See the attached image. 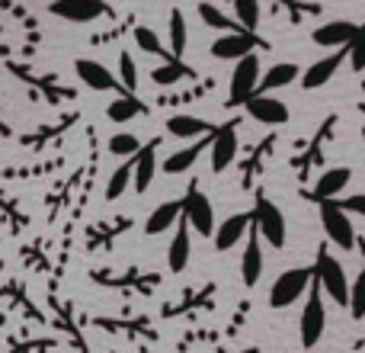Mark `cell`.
Listing matches in <instances>:
<instances>
[{
    "label": "cell",
    "instance_id": "obj_1",
    "mask_svg": "<svg viewBox=\"0 0 365 353\" xmlns=\"http://www.w3.org/2000/svg\"><path fill=\"white\" fill-rule=\"evenodd\" d=\"M314 283V267H292V270L279 273L276 283L269 286V305L272 309H289L295 305Z\"/></svg>",
    "mask_w": 365,
    "mask_h": 353
},
{
    "label": "cell",
    "instance_id": "obj_2",
    "mask_svg": "<svg viewBox=\"0 0 365 353\" xmlns=\"http://www.w3.org/2000/svg\"><path fill=\"white\" fill-rule=\"evenodd\" d=\"M314 279L321 283V289L327 292L336 305H349V286L353 283L346 279L343 264L327 251V247H321V254H317V260H314Z\"/></svg>",
    "mask_w": 365,
    "mask_h": 353
},
{
    "label": "cell",
    "instance_id": "obj_3",
    "mask_svg": "<svg viewBox=\"0 0 365 353\" xmlns=\"http://www.w3.org/2000/svg\"><path fill=\"white\" fill-rule=\"evenodd\" d=\"M253 228L263 234V241L276 251L285 247V238H289V225H285L282 209L276 206L272 199H266L263 193L257 196V206H253Z\"/></svg>",
    "mask_w": 365,
    "mask_h": 353
},
{
    "label": "cell",
    "instance_id": "obj_4",
    "mask_svg": "<svg viewBox=\"0 0 365 353\" xmlns=\"http://www.w3.org/2000/svg\"><path fill=\"white\" fill-rule=\"evenodd\" d=\"M321 225L330 244H336L340 251H353L356 247V228L349 212L340 206V199H324L321 202Z\"/></svg>",
    "mask_w": 365,
    "mask_h": 353
},
{
    "label": "cell",
    "instance_id": "obj_5",
    "mask_svg": "<svg viewBox=\"0 0 365 353\" xmlns=\"http://www.w3.org/2000/svg\"><path fill=\"white\" fill-rule=\"evenodd\" d=\"M259 81H263V71H259V55L240 58V61L234 64L231 90H227L231 106H247V100L259 94Z\"/></svg>",
    "mask_w": 365,
    "mask_h": 353
},
{
    "label": "cell",
    "instance_id": "obj_6",
    "mask_svg": "<svg viewBox=\"0 0 365 353\" xmlns=\"http://www.w3.org/2000/svg\"><path fill=\"white\" fill-rule=\"evenodd\" d=\"M321 283H311L308 289V302H304L302 309V344L304 350L317 347L324 337V331H327V309H324V296H321Z\"/></svg>",
    "mask_w": 365,
    "mask_h": 353
},
{
    "label": "cell",
    "instance_id": "obj_7",
    "mask_svg": "<svg viewBox=\"0 0 365 353\" xmlns=\"http://www.w3.org/2000/svg\"><path fill=\"white\" fill-rule=\"evenodd\" d=\"M182 215L192 225V232H199V238H215V228H218L215 209H212V199L199 187H189V193L182 196Z\"/></svg>",
    "mask_w": 365,
    "mask_h": 353
},
{
    "label": "cell",
    "instance_id": "obj_8",
    "mask_svg": "<svg viewBox=\"0 0 365 353\" xmlns=\"http://www.w3.org/2000/svg\"><path fill=\"white\" fill-rule=\"evenodd\" d=\"M234 161H237V122H225L212 132L208 167H212V174H225Z\"/></svg>",
    "mask_w": 365,
    "mask_h": 353
},
{
    "label": "cell",
    "instance_id": "obj_9",
    "mask_svg": "<svg viewBox=\"0 0 365 353\" xmlns=\"http://www.w3.org/2000/svg\"><path fill=\"white\" fill-rule=\"evenodd\" d=\"M74 71H77V77L83 81V87L96 90V94H106V90L122 94V90H125V87H122V81H119V74H113L106 64L93 61V58H81V61L74 64Z\"/></svg>",
    "mask_w": 365,
    "mask_h": 353
},
{
    "label": "cell",
    "instance_id": "obj_10",
    "mask_svg": "<svg viewBox=\"0 0 365 353\" xmlns=\"http://www.w3.org/2000/svg\"><path fill=\"white\" fill-rule=\"evenodd\" d=\"M253 49H257L253 32H247V29L225 32V36H218L212 42V58H218V61H240V58L253 55Z\"/></svg>",
    "mask_w": 365,
    "mask_h": 353
},
{
    "label": "cell",
    "instance_id": "obj_11",
    "mask_svg": "<svg viewBox=\"0 0 365 353\" xmlns=\"http://www.w3.org/2000/svg\"><path fill=\"white\" fill-rule=\"evenodd\" d=\"M244 109H247L250 119L259 122V126H285V122H289V106H285L279 96H272V94L250 96Z\"/></svg>",
    "mask_w": 365,
    "mask_h": 353
},
{
    "label": "cell",
    "instance_id": "obj_12",
    "mask_svg": "<svg viewBox=\"0 0 365 353\" xmlns=\"http://www.w3.org/2000/svg\"><path fill=\"white\" fill-rule=\"evenodd\" d=\"M356 32H359V26L349 23V19H330V23L317 26V29L311 32V39H314V45H321V49L336 51V49H349Z\"/></svg>",
    "mask_w": 365,
    "mask_h": 353
},
{
    "label": "cell",
    "instance_id": "obj_13",
    "mask_svg": "<svg viewBox=\"0 0 365 353\" xmlns=\"http://www.w3.org/2000/svg\"><path fill=\"white\" fill-rule=\"evenodd\" d=\"M253 225V212H237V215H227L225 222H221L218 228H215V251H231V247H237L240 241L247 238V228Z\"/></svg>",
    "mask_w": 365,
    "mask_h": 353
},
{
    "label": "cell",
    "instance_id": "obj_14",
    "mask_svg": "<svg viewBox=\"0 0 365 353\" xmlns=\"http://www.w3.org/2000/svg\"><path fill=\"white\" fill-rule=\"evenodd\" d=\"M346 58H349V51H346V49H340L336 55H324V58H317V61L302 74V87H304V90H321V87H327V84L334 81V74L340 71V64L346 61Z\"/></svg>",
    "mask_w": 365,
    "mask_h": 353
},
{
    "label": "cell",
    "instance_id": "obj_15",
    "mask_svg": "<svg viewBox=\"0 0 365 353\" xmlns=\"http://www.w3.org/2000/svg\"><path fill=\"white\" fill-rule=\"evenodd\" d=\"M263 234L253 228L250 234H247V244H244V254H240V279H244V286H257L259 277H263Z\"/></svg>",
    "mask_w": 365,
    "mask_h": 353
},
{
    "label": "cell",
    "instance_id": "obj_16",
    "mask_svg": "<svg viewBox=\"0 0 365 353\" xmlns=\"http://www.w3.org/2000/svg\"><path fill=\"white\" fill-rule=\"evenodd\" d=\"M48 10L61 19H71V23H90V19L103 16V0H51Z\"/></svg>",
    "mask_w": 365,
    "mask_h": 353
},
{
    "label": "cell",
    "instance_id": "obj_17",
    "mask_svg": "<svg viewBox=\"0 0 365 353\" xmlns=\"http://www.w3.org/2000/svg\"><path fill=\"white\" fill-rule=\"evenodd\" d=\"M189 232H192V225H189L186 215H182L177 225V234H173V241H170V251H167V267H170L173 273H182L189 264V254H192V234Z\"/></svg>",
    "mask_w": 365,
    "mask_h": 353
},
{
    "label": "cell",
    "instance_id": "obj_18",
    "mask_svg": "<svg viewBox=\"0 0 365 353\" xmlns=\"http://www.w3.org/2000/svg\"><path fill=\"white\" fill-rule=\"evenodd\" d=\"M158 174V141H148L138 154H135V193H148Z\"/></svg>",
    "mask_w": 365,
    "mask_h": 353
},
{
    "label": "cell",
    "instance_id": "obj_19",
    "mask_svg": "<svg viewBox=\"0 0 365 353\" xmlns=\"http://www.w3.org/2000/svg\"><path fill=\"white\" fill-rule=\"evenodd\" d=\"M349 180H353V171L349 167H330V171H324L317 176L314 183V199L324 202V199H336V196L343 193V189L349 187Z\"/></svg>",
    "mask_w": 365,
    "mask_h": 353
},
{
    "label": "cell",
    "instance_id": "obj_20",
    "mask_svg": "<svg viewBox=\"0 0 365 353\" xmlns=\"http://www.w3.org/2000/svg\"><path fill=\"white\" fill-rule=\"evenodd\" d=\"M180 219H182V199L160 202V206L145 219V234H164V232H170L173 225H180Z\"/></svg>",
    "mask_w": 365,
    "mask_h": 353
},
{
    "label": "cell",
    "instance_id": "obj_21",
    "mask_svg": "<svg viewBox=\"0 0 365 353\" xmlns=\"http://www.w3.org/2000/svg\"><path fill=\"white\" fill-rule=\"evenodd\" d=\"M167 132L173 139H205L208 132H215V126L199 119V116H170L167 119Z\"/></svg>",
    "mask_w": 365,
    "mask_h": 353
},
{
    "label": "cell",
    "instance_id": "obj_22",
    "mask_svg": "<svg viewBox=\"0 0 365 353\" xmlns=\"http://www.w3.org/2000/svg\"><path fill=\"white\" fill-rule=\"evenodd\" d=\"M205 148H212V139H195L189 148H180V151H173L170 158L164 161V171L170 174V176H177V174H186L189 167L195 164V158H199Z\"/></svg>",
    "mask_w": 365,
    "mask_h": 353
},
{
    "label": "cell",
    "instance_id": "obj_23",
    "mask_svg": "<svg viewBox=\"0 0 365 353\" xmlns=\"http://www.w3.org/2000/svg\"><path fill=\"white\" fill-rule=\"evenodd\" d=\"M145 113V106H141V100L135 94H128V90H122L119 96H115L113 103L106 106V116L115 122V126H125V122L138 119V116Z\"/></svg>",
    "mask_w": 365,
    "mask_h": 353
},
{
    "label": "cell",
    "instance_id": "obj_24",
    "mask_svg": "<svg viewBox=\"0 0 365 353\" xmlns=\"http://www.w3.org/2000/svg\"><path fill=\"white\" fill-rule=\"evenodd\" d=\"M298 64H292V61H279V64H272L269 71L263 74V81H259V94H272V90H279V87H289L292 81H298Z\"/></svg>",
    "mask_w": 365,
    "mask_h": 353
},
{
    "label": "cell",
    "instance_id": "obj_25",
    "mask_svg": "<svg viewBox=\"0 0 365 353\" xmlns=\"http://www.w3.org/2000/svg\"><path fill=\"white\" fill-rule=\"evenodd\" d=\"M132 187H135V158L113 171V176H109V183H106V199L115 202L125 189H132Z\"/></svg>",
    "mask_w": 365,
    "mask_h": 353
},
{
    "label": "cell",
    "instance_id": "obj_26",
    "mask_svg": "<svg viewBox=\"0 0 365 353\" xmlns=\"http://www.w3.org/2000/svg\"><path fill=\"white\" fill-rule=\"evenodd\" d=\"M167 36H170L173 58H182V51H186V42H189V26H186V16H182V10H173L170 13V19H167Z\"/></svg>",
    "mask_w": 365,
    "mask_h": 353
},
{
    "label": "cell",
    "instance_id": "obj_27",
    "mask_svg": "<svg viewBox=\"0 0 365 353\" xmlns=\"http://www.w3.org/2000/svg\"><path fill=\"white\" fill-rule=\"evenodd\" d=\"M182 77H189V68H182L180 58H167L164 64H158V68L151 71V81L158 84V87H173Z\"/></svg>",
    "mask_w": 365,
    "mask_h": 353
},
{
    "label": "cell",
    "instance_id": "obj_28",
    "mask_svg": "<svg viewBox=\"0 0 365 353\" xmlns=\"http://www.w3.org/2000/svg\"><path fill=\"white\" fill-rule=\"evenodd\" d=\"M106 148H109V154H113V158H135V154H138L145 145H141L132 132H113V135H109V141H106Z\"/></svg>",
    "mask_w": 365,
    "mask_h": 353
},
{
    "label": "cell",
    "instance_id": "obj_29",
    "mask_svg": "<svg viewBox=\"0 0 365 353\" xmlns=\"http://www.w3.org/2000/svg\"><path fill=\"white\" fill-rule=\"evenodd\" d=\"M199 19L205 26H212V29H221V32H237V19L225 16V10H218L215 4H199Z\"/></svg>",
    "mask_w": 365,
    "mask_h": 353
},
{
    "label": "cell",
    "instance_id": "obj_30",
    "mask_svg": "<svg viewBox=\"0 0 365 353\" xmlns=\"http://www.w3.org/2000/svg\"><path fill=\"white\" fill-rule=\"evenodd\" d=\"M234 4V19L240 23V29L253 32L259 26V0H231Z\"/></svg>",
    "mask_w": 365,
    "mask_h": 353
},
{
    "label": "cell",
    "instance_id": "obj_31",
    "mask_svg": "<svg viewBox=\"0 0 365 353\" xmlns=\"http://www.w3.org/2000/svg\"><path fill=\"white\" fill-rule=\"evenodd\" d=\"M346 309H349V315H353L356 322H362L365 318V270L353 279V286H349V305Z\"/></svg>",
    "mask_w": 365,
    "mask_h": 353
},
{
    "label": "cell",
    "instance_id": "obj_32",
    "mask_svg": "<svg viewBox=\"0 0 365 353\" xmlns=\"http://www.w3.org/2000/svg\"><path fill=\"white\" fill-rule=\"evenodd\" d=\"M119 81H122V87H125L128 94L138 90V64H135V58L128 55V51H122L119 55Z\"/></svg>",
    "mask_w": 365,
    "mask_h": 353
},
{
    "label": "cell",
    "instance_id": "obj_33",
    "mask_svg": "<svg viewBox=\"0 0 365 353\" xmlns=\"http://www.w3.org/2000/svg\"><path fill=\"white\" fill-rule=\"evenodd\" d=\"M135 45L141 51H148V55H164V45H160L158 32L148 29V26H135Z\"/></svg>",
    "mask_w": 365,
    "mask_h": 353
},
{
    "label": "cell",
    "instance_id": "obj_34",
    "mask_svg": "<svg viewBox=\"0 0 365 353\" xmlns=\"http://www.w3.org/2000/svg\"><path fill=\"white\" fill-rule=\"evenodd\" d=\"M349 68L356 71V74H362L365 71V26H359V32H356V39L349 42Z\"/></svg>",
    "mask_w": 365,
    "mask_h": 353
},
{
    "label": "cell",
    "instance_id": "obj_35",
    "mask_svg": "<svg viewBox=\"0 0 365 353\" xmlns=\"http://www.w3.org/2000/svg\"><path fill=\"white\" fill-rule=\"evenodd\" d=\"M340 206L346 209V212H353V215H362V219H365V193L346 196V199H340Z\"/></svg>",
    "mask_w": 365,
    "mask_h": 353
},
{
    "label": "cell",
    "instance_id": "obj_36",
    "mask_svg": "<svg viewBox=\"0 0 365 353\" xmlns=\"http://www.w3.org/2000/svg\"><path fill=\"white\" fill-rule=\"evenodd\" d=\"M4 324H6V315H4V312H0V328H4Z\"/></svg>",
    "mask_w": 365,
    "mask_h": 353
}]
</instances>
